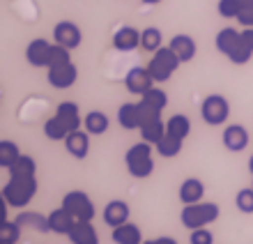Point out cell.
Returning <instances> with one entry per match:
<instances>
[{"label":"cell","instance_id":"e575fe53","mask_svg":"<svg viewBox=\"0 0 253 244\" xmlns=\"http://www.w3.org/2000/svg\"><path fill=\"white\" fill-rule=\"evenodd\" d=\"M242 12L240 0H219V14L223 19H237Z\"/></svg>","mask_w":253,"mask_h":244},{"label":"cell","instance_id":"8fae6325","mask_svg":"<svg viewBox=\"0 0 253 244\" xmlns=\"http://www.w3.org/2000/svg\"><path fill=\"white\" fill-rule=\"evenodd\" d=\"M125 88L131 95H145L150 88H154V79L147 67H131L125 76Z\"/></svg>","mask_w":253,"mask_h":244},{"label":"cell","instance_id":"74e56055","mask_svg":"<svg viewBox=\"0 0 253 244\" xmlns=\"http://www.w3.org/2000/svg\"><path fill=\"white\" fill-rule=\"evenodd\" d=\"M143 244H177V240L168 238V235H164V238H154V240H145Z\"/></svg>","mask_w":253,"mask_h":244},{"label":"cell","instance_id":"b9f144b4","mask_svg":"<svg viewBox=\"0 0 253 244\" xmlns=\"http://www.w3.org/2000/svg\"><path fill=\"white\" fill-rule=\"evenodd\" d=\"M249 171H251V175H253V154H251V159H249Z\"/></svg>","mask_w":253,"mask_h":244},{"label":"cell","instance_id":"ba28073f","mask_svg":"<svg viewBox=\"0 0 253 244\" xmlns=\"http://www.w3.org/2000/svg\"><path fill=\"white\" fill-rule=\"evenodd\" d=\"M62 207H67V210L72 212L76 221H92L94 214H97L92 198L87 196L85 192H81V189L67 192L62 196Z\"/></svg>","mask_w":253,"mask_h":244},{"label":"cell","instance_id":"9c48e42d","mask_svg":"<svg viewBox=\"0 0 253 244\" xmlns=\"http://www.w3.org/2000/svg\"><path fill=\"white\" fill-rule=\"evenodd\" d=\"M48 86H53L55 90H67L72 88L79 79V67L74 62H67V65H58V67H48Z\"/></svg>","mask_w":253,"mask_h":244},{"label":"cell","instance_id":"d4e9b609","mask_svg":"<svg viewBox=\"0 0 253 244\" xmlns=\"http://www.w3.org/2000/svg\"><path fill=\"white\" fill-rule=\"evenodd\" d=\"M166 134H170V136H177V139H187L189 134H191V120L187 118V115H182V113H177V115H170V118L166 120Z\"/></svg>","mask_w":253,"mask_h":244},{"label":"cell","instance_id":"cb8c5ba5","mask_svg":"<svg viewBox=\"0 0 253 244\" xmlns=\"http://www.w3.org/2000/svg\"><path fill=\"white\" fill-rule=\"evenodd\" d=\"M14 221H16L21 228H35V231H40V233H51L48 217H44L40 212H21Z\"/></svg>","mask_w":253,"mask_h":244},{"label":"cell","instance_id":"e0dca14e","mask_svg":"<svg viewBox=\"0 0 253 244\" xmlns=\"http://www.w3.org/2000/svg\"><path fill=\"white\" fill-rule=\"evenodd\" d=\"M67 238L72 244H99V233L92 226V221H76Z\"/></svg>","mask_w":253,"mask_h":244},{"label":"cell","instance_id":"7c38bea8","mask_svg":"<svg viewBox=\"0 0 253 244\" xmlns=\"http://www.w3.org/2000/svg\"><path fill=\"white\" fill-rule=\"evenodd\" d=\"M51 47L46 37H35L30 44L26 47V60L33 67H48V53H51Z\"/></svg>","mask_w":253,"mask_h":244},{"label":"cell","instance_id":"4fadbf2b","mask_svg":"<svg viewBox=\"0 0 253 244\" xmlns=\"http://www.w3.org/2000/svg\"><path fill=\"white\" fill-rule=\"evenodd\" d=\"M221 141H223V147L230 152H242L244 147L249 146V132L247 127L242 125H228L226 129H223V136H221Z\"/></svg>","mask_w":253,"mask_h":244},{"label":"cell","instance_id":"f35d334b","mask_svg":"<svg viewBox=\"0 0 253 244\" xmlns=\"http://www.w3.org/2000/svg\"><path fill=\"white\" fill-rule=\"evenodd\" d=\"M242 35H244V42H247V47L253 51V28H244V30H242Z\"/></svg>","mask_w":253,"mask_h":244},{"label":"cell","instance_id":"836d02e7","mask_svg":"<svg viewBox=\"0 0 253 244\" xmlns=\"http://www.w3.org/2000/svg\"><path fill=\"white\" fill-rule=\"evenodd\" d=\"M67 62H72V55H69V49L60 47V44H55L51 47V53H48V67H58V65H67Z\"/></svg>","mask_w":253,"mask_h":244},{"label":"cell","instance_id":"ac0fdd59","mask_svg":"<svg viewBox=\"0 0 253 244\" xmlns=\"http://www.w3.org/2000/svg\"><path fill=\"white\" fill-rule=\"evenodd\" d=\"M74 224H76L74 214L67 207H62V205L48 214V226H51V233H55V235H69Z\"/></svg>","mask_w":253,"mask_h":244},{"label":"cell","instance_id":"ffe728a7","mask_svg":"<svg viewBox=\"0 0 253 244\" xmlns=\"http://www.w3.org/2000/svg\"><path fill=\"white\" fill-rule=\"evenodd\" d=\"M168 47L177 53V58H180L182 62H191V60L196 58V51H198L196 40H193L191 35H175Z\"/></svg>","mask_w":253,"mask_h":244},{"label":"cell","instance_id":"d6986e66","mask_svg":"<svg viewBox=\"0 0 253 244\" xmlns=\"http://www.w3.org/2000/svg\"><path fill=\"white\" fill-rule=\"evenodd\" d=\"M177 196H180V203L182 205L200 203V200H203V196H205V185H203L198 178H187L180 185Z\"/></svg>","mask_w":253,"mask_h":244},{"label":"cell","instance_id":"277c9868","mask_svg":"<svg viewBox=\"0 0 253 244\" xmlns=\"http://www.w3.org/2000/svg\"><path fill=\"white\" fill-rule=\"evenodd\" d=\"M154 146L147 143V141H140V143H133L125 154V164L129 175L136 180L150 178L154 173Z\"/></svg>","mask_w":253,"mask_h":244},{"label":"cell","instance_id":"4dcf8cb0","mask_svg":"<svg viewBox=\"0 0 253 244\" xmlns=\"http://www.w3.org/2000/svg\"><path fill=\"white\" fill-rule=\"evenodd\" d=\"M35 173H37V164L30 154H21L9 168V175H35Z\"/></svg>","mask_w":253,"mask_h":244},{"label":"cell","instance_id":"83f0119b","mask_svg":"<svg viewBox=\"0 0 253 244\" xmlns=\"http://www.w3.org/2000/svg\"><path fill=\"white\" fill-rule=\"evenodd\" d=\"M140 132V139L147 141V143H152V146H157L164 136H166V122L164 120H152V122H147V125H143L138 129Z\"/></svg>","mask_w":253,"mask_h":244},{"label":"cell","instance_id":"8992f818","mask_svg":"<svg viewBox=\"0 0 253 244\" xmlns=\"http://www.w3.org/2000/svg\"><path fill=\"white\" fill-rule=\"evenodd\" d=\"M182 65V60L177 58V53L173 51L170 47H161L159 51L152 55V60L147 62V69L152 74L154 83H166L175 72H177V67Z\"/></svg>","mask_w":253,"mask_h":244},{"label":"cell","instance_id":"6da1fadb","mask_svg":"<svg viewBox=\"0 0 253 244\" xmlns=\"http://www.w3.org/2000/svg\"><path fill=\"white\" fill-rule=\"evenodd\" d=\"M81 127H83V118H81L79 104L76 101H62L53 118H48L44 122V134L51 141H65L69 134L81 129Z\"/></svg>","mask_w":253,"mask_h":244},{"label":"cell","instance_id":"8d00e7d4","mask_svg":"<svg viewBox=\"0 0 253 244\" xmlns=\"http://www.w3.org/2000/svg\"><path fill=\"white\" fill-rule=\"evenodd\" d=\"M237 21H240L242 28H253V7H242Z\"/></svg>","mask_w":253,"mask_h":244},{"label":"cell","instance_id":"60d3db41","mask_svg":"<svg viewBox=\"0 0 253 244\" xmlns=\"http://www.w3.org/2000/svg\"><path fill=\"white\" fill-rule=\"evenodd\" d=\"M145 5H159V2H164V0H143Z\"/></svg>","mask_w":253,"mask_h":244},{"label":"cell","instance_id":"4316f807","mask_svg":"<svg viewBox=\"0 0 253 244\" xmlns=\"http://www.w3.org/2000/svg\"><path fill=\"white\" fill-rule=\"evenodd\" d=\"M182 146H184V141L177 139V136H170V134H166L164 139L154 146V150H157V154L164 159H170V157H177L182 152Z\"/></svg>","mask_w":253,"mask_h":244},{"label":"cell","instance_id":"f1b7e54d","mask_svg":"<svg viewBox=\"0 0 253 244\" xmlns=\"http://www.w3.org/2000/svg\"><path fill=\"white\" fill-rule=\"evenodd\" d=\"M140 104L150 106V108H154V111H164L168 106V95L161 90V88H150L145 95H140Z\"/></svg>","mask_w":253,"mask_h":244},{"label":"cell","instance_id":"7402d4cb","mask_svg":"<svg viewBox=\"0 0 253 244\" xmlns=\"http://www.w3.org/2000/svg\"><path fill=\"white\" fill-rule=\"evenodd\" d=\"M118 122H120L122 129H140V111H138V101L133 104V101H126L118 108Z\"/></svg>","mask_w":253,"mask_h":244},{"label":"cell","instance_id":"d590c367","mask_svg":"<svg viewBox=\"0 0 253 244\" xmlns=\"http://www.w3.org/2000/svg\"><path fill=\"white\" fill-rule=\"evenodd\" d=\"M189 242L191 244H214V235L210 228H196L189 235Z\"/></svg>","mask_w":253,"mask_h":244},{"label":"cell","instance_id":"30bf717a","mask_svg":"<svg viewBox=\"0 0 253 244\" xmlns=\"http://www.w3.org/2000/svg\"><path fill=\"white\" fill-rule=\"evenodd\" d=\"M53 42L55 44H60V47H65V49H69V51L79 49L81 42H83L81 28L76 26V23H72V21H60V23H55Z\"/></svg>","mask_w":253,"mask_h":244},{"label":"cell","instance_id":"d6a6232c","mask_svg":"<svg viewBox=\"0 0 253 244\" xmlns=\"http://www.w3.org/2000/svg\"><path fill=\"white\" fill-rule=\"evenodd\" d=\"M235 205H237V210L244 212V214H253V187L240 189L237 196H235Z\"/></svg>","mask_w":253,"mask_h":244},{"label":"cell","instance_id":"52a82bcc","mask_svg":"<svg viewBox=\"0 0 253 244\" xmlns=\"http://www.w3.org/2000/svg\"><path fill=\"white\" fill-rule=\"evenodd\" d=\"M200 118L210 127H221L226 125L230 118V104L223 95H207L200 104Z\"/></svg>","mask_w":253,"mask_h":244},{"label":"cell","instance_id":"f546056e","mask_svg":"<svg viewBox=\"0 0 253 244\" xmlns=\"http://www.w3.org/2000/svg\"><path fill=\"white\" fill-rule=\"evenodd\" d=\"M19 157H21V150L14 141H0V166H2V168L9 171Z\"/></svg>","mask_w":253,"mask_h":244},{"label":"cell","instance_id":"5bb4252c","mask_svg":"<svg viewBox=\"0 0 253 244\" xmlns=\"http://www.w3.org/2000/svg\"><path fill=\"white\" fill-rule=\"evenodd\" d=\"M129 217H131V210H129V205L125 200L115 198V200L106 203V207H104V224L111 226V228H118V226L126 224Z\"/></svg>","mask_w":253,"mask_h":244},{"label":"cell","instance_id":"1f68e13d","mask_svg":"<svg viewBox=\"0 0 253 244\" xmlns=\"http://www.w3.org/2000/svg\"><path fill=\"white\" fill-rule=\"evenodd\" d=\"M21 240V226L16 221L0 224V244H16Z\"/></svg>","mask_w":253,"mask_h":244},{"label":"cell","instance_id":"ab89813d","mask_svg":"<svg viewBox=\"0 0 253 244\" xmlns=\"http://www.w3.org/2000/svg\"><path fill=\"white\" fill-rule=\"evenodd\" d=\"M242 7H253V0H240Z\"/></svg>","mask_w":253,"mask_h":244},{"label":"cell","instance_id":"7bdbcfd3","mask_svg":"<svg viewBox=\"0 0 253 244\" xmlns=\"http://www.w3.org/2000/svg\"><path fill=\"white\" fill-rule=\"evenodd\" d=\"M251 178H253V175H251ZM251 187H253V185H251Z\"/></svg>","mask_w":253,"mask_h":244},{"label":"cell","instance_id":"3957f363","mask_svg":"<svg viewBox=\"0 0 253 244\" xmlns=\"http://www.w3.org/2000/svg\"><path fill=\"white\" fill-rule=\"evenodd\" d=\"M216 49H219L233 65H247L249 60L253 58V51L247 47L242 30H235V28H223V30H219V35H216Z\"/></svg>","mask_w":253,"mask_h":244},{"label":"cell","instance_id":"7a4b0ae2","mask_svg":"<svg viewBox=\"0 0 253 244\" xmlns=\"http://www.w3.org/2000/svg\"><path fill=\"white\" fill-rule=\"evenodd\" d=\"M37 178L35 175H9L5 185H2V200H5L9 207H16V210H23L35 196H37Z\"/></svg>","mask_w":253,"mask_h":244},{"label":"cell","instance_id":"5b68a950","mask_svg":"<svg viewBox=\"0 0 253 244\" xmlns=\"http://www.w3.org/2000/svg\"><path fill=\"white\" fill-rule=\"evenodd\" d=\"M221 210L216 203H193V205H184L180 212V221L184 228L196 231V228H207L210 224H214L219 219Z\"/></svg>","mask_w":253,"mask_h":244},{"label":"cell","instance_id":"2e32d148","mask_svg":"<svg viewBox=\"0 0 253 244\" xmlns=\"http://www.w3.org/2000/svg\"><path fill=\"white\" fill-rule=\"evenodd\" d=\"M65 147L74 159H85L90 152V134L85 129H76L65 139Z\"/></svg>","mask_w":253,"mask_h":244},{"label":"cell","instance_id":"603a6c76","mask_svg":"<svg viewBox=\"0 0 253 244\" xmlns=\"http://www.w3.org/2000/svg\"><path fill=\"white\" fill-rule=\"evenodd\" d=\"M113 242L115 244H143L145 240H143V235H140V228L136 224H131V221H126V224L118 226V228H113Z\"/></svg>","mask_w":253,"mask_h":244},{"label":"cell","instance_id":"484cf974","mask_svg":"<svg viewBox=\"0 0 253 244\" xmlns=\"http://www.w3.org/2000/svg\"><path fill=\"white\" fill-rule=\"evenodd\" d=\"M164 47V35H161L159 28H145L140 30V49L147 53H157L159 49Z\"/></svg>","mask_w":253,"mask_h":244},{"label":"cell","instance_id":"44dd1931","mask_svg":"<svg viewBox=\"0 0 253 244\" xmlns=\"http://www.w3.org/2000/svg\"><path fill=\"white\" fill-rule=\"evenodd\" d=\"M83 127H85V132L90 136H101V134L108 132V127H111V120L104 111H87L85 118H83Z\"/></svg>","mask_w":253,"mask_h":244},{"label":"cell","instance_id":"9a60e30c","mask_svg":"<svg viewBox=\"0 0 253 244\" xmlns=\"http://www.w3.org/2000/svg\"><path fill=\"white\" fill-rule=\"evenodd\" d=\"M113 47L122 53H129V51H136L140 47V30L131 26H122L115 30L113 35Z\"/></svg>","mask_w":253,"mask_h":244}]
</instances>
